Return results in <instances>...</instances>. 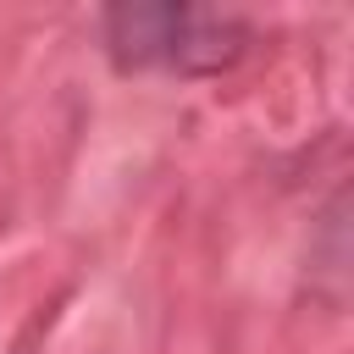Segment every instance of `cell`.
I'll return each mask as SVG.
<instances>
[{
	"instance_id": "obj_2",
	"label": "cell",
	"mask_w": 354,
	"mask_h": 354,
	"mask_svg": "<svg viewBox=\"0 0 354 354\" xmlns=\"http://www.w3.org/2000/svg\"><path fill=\"white\" fill-rule=\"evenodd\" d=\"M183 6H111L100 17L105 28V50L122 72H144V66H166L171 61V39H177Z\"/></svg>"
},
{
	"instance_id": "obj_1",
	"label": "cell",
	"mask_w": 354,
	"mask_h": 354,
	"mask_svg": "<svg viewBox=\"0 0 354 354\" xmlns=\"http://www.w3.org/2000/svg\"><path fill=\"white\" fill-rule=\"evenodd\" d=\"M243 50H249V22L243 17L183 6V22H177V39H171V61L166 66L183 72V77H216Z\"/></svg>"
}]
</instances>
